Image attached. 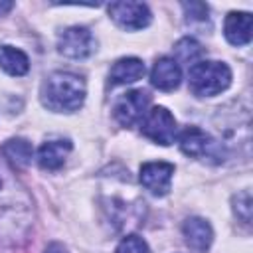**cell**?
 Masks as SVG:
<instances>
[{
  "label": "cell",
  "instance_id": "cell-1",
  "mask_svg": "<svg viewBox=\"0 0 253 253\" xmlns=\"http://www.w3.org/2000/svg\"><path fill=\"white\" fill-rule=\"evenodd\" d=\"M34 200L10 164L0 156V239L20 245L34 225Z\"/></svg>",
  "mask_w": 253,
  "mask_h": 253
},
{
  "label": "cell",
  "instance_id": "cell-2",
  "mask_svg": "<svg viewBox=\"0 0 253 253\" xmlns=\"http://www.w3.org/2000/svg\"><path fill=\"white\" fill-rule=\"evenodd\" d=\"M87 95L85 79L71 71L49 73L40 89L42 105L53 113H73L77 111Z\"/></svg>",
  "mask_w": 253,
  "mask_h": 253
},
{
  "label": "cell",
  "instance_id": "cell-3",
  "mask_svg": "<svg viewBox=\"0 0 253 253\" xmlns=\"http://www.w3.org/2000/svg\"><path fill=\"white\" fill-rule=\"evenodd\" d=\"M188 83L194 95L198 97H213L225 91L231 83V69L223 61H196L190 65Z\"/></svg>",
  "mask_w": 253,
  "mask_h": 253
},
{
  "label": "cell",
  "instance_id": "cell-4",
  "mask_svg": "<svg viewBox=\"0 0 253 253\" xmlns=\"http://www.w3.org/2000/svg\"><path fill=\"white\" fill-rule=\"evenodd\" d=\"M178 144L180 150L190 156V158H198V160H206V158H219L223 152V144L217 142L210 132L198 128V126H188L180 132L178 136Z\"/></svg>",
  "mask_w": 253,
  "mask_h": 253
},
{
  "label": "cell",
  "instance_id": "cell-5",
  "mask_svg": "<svg viewBox=\"0 0 253 253\" xmlns=\"http://www.w3.org/2000/svg\"><path fill=\"white\" fill-rule=\"evenodd\" d=\"M140 130L152 142L168 146L174 142L178 126H176L174 115L166 107H154L144 115V119L140 123Z\"/></svg>",
  "mask_w": 253,
  "mask_h": 253
},
{
  "label": "cell",
  "instance_id": "cell-6",
  "mask_svg": "<svg viewBox=\"0 0 253 253\" xmlns=\"http://www.w3.org/2000/svg\"><path fill=\"white\" fill-rule=\"evenodd\" d=\"M57 49L65 57L71 59H85L97 49V40L91 34V30L83 26H71L63 30L57 38Z\"/></svg>",
  "mask_w": 253,
  "mask_h": 253
},
{
  "label": "cell",
  "instance_id": "cell-7",
  "mask_svg": "<svg viewBox=\"0 0 253 253\" xmlns=\"http://www.w3.org/2000/svg\"><path fill=\"white\" fill-rule=\"evenodd\" d=\"M148 103H150V97H148L146 91L132 89V91H126L125 95H121L115 101L113 115H115V119H117L119 125H123V126H134L136 123H142L144 115L148 113L146 111Z\"/></svg>",
  "mask_w": 253,
  "mask_h": 253
},
{
  "label": "cell",
  "instance_id": "cell-8",
  "mask_svg": "<svg viewBox=\"0 0 253 253\" xmlns=\"http://www.w3.org/2000/svg\"><path fill=\"white\" fill-rule=\"evenodd\" d=\"M107 10L111 20L123 30H142L152 20L148 6L142 2H113Z\"/></svg>",
  "mask_w": 253,
  "mask_h": 253
},
{
  "label": "cell",
  "instance_id": "cell-9",
  "mask_svg": "<svg viewBox=\"0 0 253 253\" xmlns=\"http://www.w3.org/2000/svg\"><path fill=\"white\" fill-rule=\"evenodd\" d=\"M174 176V164L170 162H146L140 166V184L152 196H166L170 192Z\"/></svg>",
  "mask_w": 253,
  "mask_h": 253
},
{
  "label": "cell",
  "instance_id": "cell-10",
  "mask_svg": "<svg viewBox=\"0 0 253 253\" xmlns=\"http://www.w3.org/2000/svg\"><path fill=\"white\" fill-rule=\"evenodd\" d=\"M182 235L194 253H206L213 241V229L204 217H188L182 225Z\"/></svg>",
  "mask_w": 253,
  "mask_h": 253
},
{
  "label": "cell",
  "instance_id": "cell-11",
  "mask_svg": "<svg viewBox=\"0 0 253 253\" xmlns=\"http://www.w3.org/2000/svg\"><path fill=\"white\" fill-rule=\"evenodd\" d=\"M180 81H182V69L176 59H172V57L156 59V63L152 65V71H150L152 87H156L160 91H172L180 85Z\"/></svg>",
  "mask_w": 253,
  "mask_h": 253
},
{
  "label": "cell",
  "instance_id": "cell-12",
  "mask_svg": "<svg viewBox=\"0 0 253 253\" xmlns=\"http://www.w3.org/2000/svg\"><path fill=\"white\" fill-rule=\"evenodd\" d=\"M69 152H71V142L67 138L45 140L38 148V164L43 170H59L65 164Z\"/></svg>",
  "mask_w": 253,
  "mask_h": 253
},
{
  "label": "cell",
  "instance_id": "cell-13",
  "mask_svg": "<svg viewBox=\"0 0 253 253\" xmlns=\"http://www.w3.org/2000/svg\"><path fill=\"white\" fill-rule=\"evenodd\" d=\"M251 14L249 12H229L223 24L225 40L231 45H247L251 42Z\"/></svg>",
  "mask_w": 253,
  "mask_h": 253
},
{
  "label": "cell",
  "instance_id": "cell-14",
  "mask_svg": "<svg viewBox=\"0 0 253 253\" xmlns=\"http://www.w3.org/2000/svg\"><path fill=\"white\" fill-rule=\"evenodd\" d=\"M144 75V63L138 57H123L115 61V65L109 71L111 85H126L142 79Z\"/></svg>",
  "mask_w": 253,
  "mask_h": 253
},
{
  "label": "cell",
  "instance_id": "cell-15",
  "mask_svg": "<svg viewBox=\"0 0 253 253\" xmlns=\"http://www.w3.org/2000/svg\"><path fill=\"white\" fill-rule=\"evenodd\" d=\"M2 156L8 164H12L16 168H26L32 162L34 148L26 138H10L2 146Z\"/></svg>",
  "mask_w": 253,
  "mask_h": 253
},
{
  "label": "cell",
  "instance_id": "cell-16",
  "mask_svg": "<svg viewBox=\"0 0 253 253\" xmlns=\"http://www.w3.org/2000/svg\"><path fill=\"white\" fill-rule=\"evenodd\" d=\"M0 67L10 75H26L30 69L28 55L12 45H0Z\"/></svg>",
  "mask_w": 253,
  "mask_h": 253
},
{
  "label": "cell",
  "instance_id": "cell-17",
  "mask_svg": "<svg viewBox=\"0 0 253 253\" xmlns=\"http://www.w3.org/2000/svg\"><path fill=\"white\" fill-rule=\"evenodd\" d=\"M174 51H176V57H178L180 61L188 63V65H194V63L202 57V53H204L202 45H200L196 40H192V38H184V40H180V42L176 43Z\"/></svg>",
  "mask_w": 253,
  "mask_h": 253
},
{
  "label": "cell",
  "instance_id": "cell-18",
  "mask_svg": "<svg viewBox=\"0 0 253 253\" xmlns=\"http://www.w3.org/2000/svg\"><path fill=\"white\" fill-rule=\"evenodd\" d=\"M233 211H235V215L243 223H249L251 221L253 208H251V194H249V190H243L237 196H233Z\"/></svg>",
  "mask_w": 253,
  "mask_h": 253
},
{
  "label": "cell",
  "instance_id": "cell-19",
  "mask_svg": "<svg viewBox=\"0 0 253 253\" xmlns=\"http://www.w3.org/2000/svg\"><path fill=\"white\" fill-rule=\"evenodd\" d=\"M182 8H184V12H186V22L188 24H206L208 20H210V16H208V6L206 4H202V2H184L182 4Z\"/></svg>",
  "mask_w": 253,
  "mask_h": 253
},
{
  "label": "cell",
  "instance_id": "cell-20",
  "mask_svg": "<svg viewBox=\"0 0 253 253\" xmlns=\"http://www.w3.org/2000/svg\"><path fill=\"white\" fill-rule=\"evenodd\" d=\"M115 253H150L146 241L138 235H126L121 239V243L117 245Z\"/></svg>",
  "mask_w": 253,
  "mask_h": 253
},
{
  "label": "cell",
  "instance_id": "cell-21",
  "mask_svg": "<svg viewBox=\"0 0 253 253\" xmlns=\"http://www.w3.org/2000/svg\"><path fill=\"white\" fill-rule=\"evenodd\" d=\"M43 253H67V249H65L61 243L53 241V243H49V245L43 249Z\"/></svg>",
  "mask_w": 253,
  "mask_h": 253
},
{
  "label": "cell",
  "instance_id": "cell-22",
  "mask_svg": "<svg viewBox=\"0 0 253 253\" xmlns=\"http://www.w3.org/2000/svg\"><path fill=\"white\" fill-rule=\"evenodd\" d=\"M12 8H14V2H0V16L8 14Z\"/></svg>",
  "mask_w": 253,
  "mask_h": 253
}]
</instances>
